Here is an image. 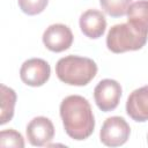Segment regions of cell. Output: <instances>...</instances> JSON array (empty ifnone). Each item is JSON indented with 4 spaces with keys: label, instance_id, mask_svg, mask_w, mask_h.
Masks as SVG:
<instances>
[{
    "label": "cell",
    "instance_id": "2e32d148",
    "mask_svg": "<svg viewBox=\"0 0 148 148\" xmlns=\"http://www.w3.org/2000/svg\"><path fill=\"white\" fill-rule=\"evenodd\" d=\"M147 141H148V135H147Z\"/></svg>",
    "mask_w": 148,
    "mask_h": 148
},
{
    "label": "cell",
    "instance_id": "9a60e30c",
    "mask_svg": "<svg viewBox=\"0 0 148 148\" xmlns=\"http://www.w3.org/2000/svg\"><path fill=\"white\" fill-rule=\"evenodd\" d=\"M20 9L27 15L40 14L47 6L49 0H17Z\"/></svg>",
    "mask_w": 148,
    "mask_h": 148
},
{
    "label": "cell",
    "instance_id": "52a82bcc",
    "mask_svg": "<svg viewBox=\"0 0 148 148\" xmlns=\"http://www.w3.org/2000/svg\"><path fill=\"white\" fill-rule=\"evenodd\" d=\"M72 30L61 23L51 24L43 34V43L45 47L52 52H62L68 50L73 44Z\"/></svg>",
    "mask_w": 148,
    "mask_h": 148
},
{
    "label": "cell",
    "instance_id": "7a4b0ae2",
    "mask_svg": "<svg viewBox=\"0 0 148 148\" xmlns=\"http://www.w3.org/2000/svg\"><path fill=\"white\" fill-rule=\"evenodd\" d=\"M58 79L69 86H86L97 74L96 62L87 57L67 56L58 60L56 65Z\"/></svg>",
    "mask_w": 148,
    "mask_h": 148
},
{
    "label": "cell",
    "instance_id": "8992f818",
    "mask_svg": "<svg viewBox=\"0 0 148 148\" xmlns=\"http://www.w3.org/2000/svg\"><path fill=\"white\" fill-rule=\"evenodd\" d=\"M51 68L47 61L40 58L25 60L20 68V77L23 83L30 87H40L50 79Z\"/></svg>",
    "mask_w": 148,
    "mask_h": 148
},
{
    "label": "cell",
    "instance_id": "9c48e42d",
    "mask_svg": "<svg viewBox=\"0 0 148 148\" xmlns=\"http://www.w3.org/2000/svg\"><path fill=\"white\" fill-rule=\"evenodd\" d=\"M126 112L134 121L148 120V84L133 90L126 102Z\"/></svg>",
    "mask_w": 148,
    "mask_h": 148
},
{
    "label": "cell",
    "instance_id": "4fadbf2b",
    "mask_svg": "<svg viewBox=\"0 0 148 148\" xmlns=\"http://www.w3.org/2000/svg\"><path fill=\"white\" fill-rule=\"evenodd\" d=\"M132 0H99L102 9L112 17H120L127 13Z\"/></svg>",
    "mask_w": 148,
    "mask_h": 148
},
{
    "label": "cell",
    "instance_id": "6da1fadb",
    "mask_svg": "<svg viewBox=\"0 0 148 148\" xmlns=\"http://www.w3.org/2000/svg\"><path fill=\"white\" fill-rule=\"evenodd\" d=\"M60 117L67 135L81 141L89 138L95 128V118L87 98L80 95L65 97L60 103Z\"/></svg>",
    "mask_w": 148,
    "mask_h": 148
},
{
    "label": "cell",
    "instance_id": "ba28073f",
    "mask_svg": "<svg viewBox=\"0 0 148 148\" xmlns=\"http://www.w3.org/2000/svg\"><path fill=\"white\" fill-rule=\"evenodd\" d=\"M27 138L30 145L42 147L49 145L54 136V126L46 117H35L27 125Z\"/></svg>",
    "mask_w": 148,
    "mask_h": 148
},
{
    "label": "cell",
    "instance_id": "7c38bea8",
    "mask_svg": "<svg viewBox=\"0 0 148 148\" xmlns=\"http://www.w3.org/2000/svg\"><path fill=\"white\" fill-rule=\"evenodd\" d=\"M1 92V113H0V125H5L6 123L10 121L14 116V109L16 103V92L14 89L1 84L0 86Z\"/></svg>",
    "mask_w": 148,
    "mask_h": 148
},
{
    "label": "cell",
    "instance_id": "5bb4252c",
    "mask_svg": "<svg viewBox=\"0 0 148 148\" xmlns=\"http://www.w3.org/2000/svg\"><path fill=\"white\" fill-rule=\"evenodd\" d=\"M0 146L1 147H24V139L22 134L13 128L2 130L0 132Z\"/></svg>",
    "mask_w": 148,
    "mask_h": 148
},
{
    "label": "cell",
    "instance_id": "5b68a950",
    "mask_svg": "<svg viewBox=\"0 0 148 148\" xmlns=\"http://www.w3.org/2000/svg\"><path fill=\"white\" fill-rule=\"evenodd\" d=\"M121 97V86L116 80L104 79L97 83L94 89L95 103L103 112L114 110Z\"/></svg>",
    "mask_w": 148,
    "mask_h": 148
},
{
    "label": "cell",
    "instance_id": "8fae6325",
    "mask_svg": "<svg viewBox=\"0 0 148 148\" xmlns=\"http://www.w3.org/2000/svg\"><path fill=\"white\" fill-rule=\"evenodd\" d=\"M126 14L127 23L148 34V0H139L131 3Z\"/></svg>",
    "mask_w": 148,
    "mask_h": 148
},
{
    "label": "cell",
    "instance_id": "277c9868",
    "mask_svg": "<svg viewBox=\"0 0 148 148\" xmlns=\"http://www.w3.org/2000/svg\"><path fill=\"white\" fill-rule=\"evenodd\" d=\"M131 134V127L123 117L113 116L108 118L101 128V142L108 147H118L126 143Z\"/></svg>",
    "mask_w": 148,
    "mask_h": 148
},
{
    "label": "cell",
    "instance_id": "3957f363",
    "mask_svg": "<svg viewBox=\"0 0 148 148\" xmlns=\"http://www.w3.org/2000/svg\"><path fill=\"white\" fill-rule=\"evenodd\" d=\"M148 34L135 29L130 23H120L110 28L106 36V46L113 53H124L142 49L147 43Z\"/></svg>",
    "mask_w": 148,
    "mask_h": 148
},
{
    "label": "cell",
    "instance_id": "30bf717a",
    "mask_svg": "<svg viewBox=\"0 0 148 148\" xmlns=\"http://www.w3.org/2000/svg\"><path fill=\"white\" fill-rule=\"evenodd\" d=\"M80 29L88 38L97 39L105 32V16L97 9H88L80 16Z\"/></svg>",
    "mask_w": 148,
    "mask_h": 148
}]
</instances>
